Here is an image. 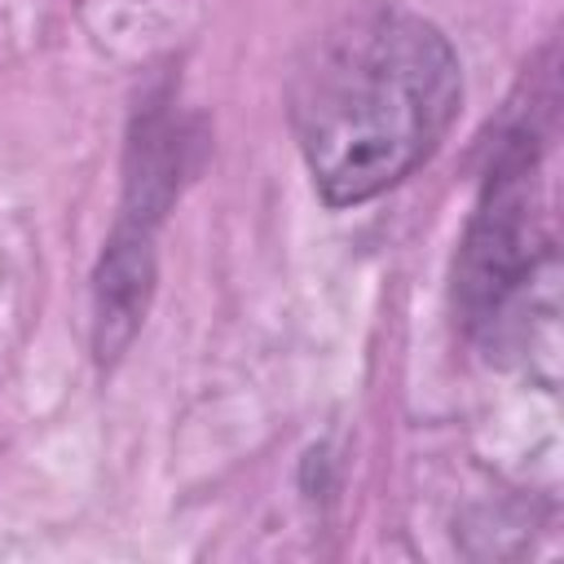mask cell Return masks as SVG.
<instances>
[{
  "mask_svg": "<svg viewBox=\"0 0 564 564\" xmlns=\"http://www.w3.org/2000/svg\"><path fill=\"white\" fill-rule=\"evenodd\" d=\"M463 101L458 53L427 18L370 4L330 26L291 79V132L330 207L405 181Z\"/></svg>",
  "mask_w": 564,
  "mask_h": 564,
  "instance_id": "6da1fadb",
  "label": "cell"
},
{
  "mask_svg": "<svg viewBox=\"0 0 564 564\" xmlns=\"http://www.w3.org/2000/svg\"><path fill=\"white\" fill-rule=\"evenodd\" d=\"M538 154L542 137L529 119L511 123L498 137L471 225L463 234L458 308L467 330L485 339H498L507 330L516 300L529 291L551 251L538 203Z\"/></svg>",
  "mask_w": 564,
  "mask_h": 564,
  "instance_id": "7a4b0ae2",
  "label": "cell"
},
{
  "mask_svg": "<svg viewBox=\"0 0 564 564\" xmlns=\"http://www.w3.org/2000/svg\"><path fill=\"white\" fill-rule=\"evenodd\" d=\"M185 150L189 137L181 119L167 110H145L128 145L123 212L93 278V344L101 361H115L145 322V304L154 291V229L176 198Z\"/></svg>",
  "mask_w": 564,
  "mask_h": 564,
  "instance_id": "3957f363",
  "label": "cell"
}]
</instances>
